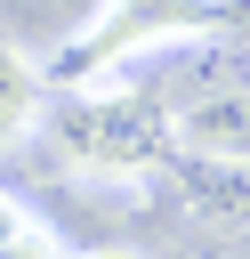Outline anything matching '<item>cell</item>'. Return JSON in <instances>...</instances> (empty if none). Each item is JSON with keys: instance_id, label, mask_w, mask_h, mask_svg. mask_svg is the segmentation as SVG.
I'll use <instances>...</instances> for the list:
<instances>
[{"instance_id": "1", "label": "cell", "mask_w": 250, "mask_h": 259, "mask_svg": "<svg viewBox=\"0 0 250 259\" xmlns=\"http://www.w3.org/2000/svg\"><path fill=\"white\" fill-rule=\"evenodd\" d=\"M169 105L145 97V89H73V105L56 113V154L81 170V178H105V186H129V178H153L169 162Z\"/></svg>"}, {"instance_id": "2", "label": "cell", "mask_w": 250, "mask_h": 259, "mask_svg": "<svg viewBox=\"0 0 250 259\" xmlns=\"http://www.w3.org/2000/svg\"><path fill=\"white\" fill-rule=\"evenodd\" d=\"M226 8H250V0H97L89 24L56 49V81L89 89V81H105L113 65H129L145 49H177V40L210 32Z\"/></svg>"}, {"instance_id": "3", "label": "cell", "mask_w": 250, "mask_h": 259, "mask_svg": "<svg viewBox=\"0 0 250 259\" xmlns=\"http://www.w3.org/2000/svg\"><path fill=\"white\" fill-rule=\"evenodd\" d=\"M185 219L210 235H250V162H218V154H185L177 170Z\"/></svg>"}, {"instance_id": "4", "label": "cell", "mask_w": 250, "mask_h": 259, "mask_svg": "<svg viewBox=\"0 0 250 259\" xmlns=\"http://www.w3.org/2000/svg\"><path fill=\"white\" fill-rule=\"evenodd\" d=\"M169 138H177V154L250 162V81H242V89H218V97L177 105V113H169Z\"/></svg>"}, {"instance_id": "5", "label": "cell", "mask_w": 250, "mask_h": 259, "mask_svg": "<svg viewBox=\"0 0 250 259\" xmlns=\"http://www.w3.org/2000/svg\"><path fill=\"white\" fill-rule=\"evenodd\" d=\"M242 81H250V40H226V32L210 24V32H194V49H177V65L161 73V97H169V113H177V105L218 97V89H242Z\"/></svg>"}, {"instance_id": "6", "label": "cell", "mask_w": 250, "mask_h": 259, "mask_svg": "<svg viewBox=\"0 0 250 259\" xmlns=\"http://www.w3.org/2000/svg\"><path fill=\"white\" fill-rule=\"evenodd\" d=\"M40 105H48V81H40V65H32L16 40H0V146L32 138Z\"/></svg>"}, {"instance_id": "7", "label": "cell", "mask_w": 250, "mask_h": 259, "mask_svg": "<svg viewBox=\"0 0 250 259\" xmlns=\"http://www.w3.org/2000/svg\"><path fill=\"white\" fill-rule=\"evenodd\" d=\"M0 259H56V251H48L40 227H16V235H0Z\"/></svg>"}, {"instance_id": "8", "label": "cell", "mask_w": 250, "mask_h": 259, "mask_svg": "<svg viewBox=\"0 0 250 259\" xmlns=\"http://www.w3.org/2000/svg\"><path fill=\"white\" fill-rule=\"evenodd\" d=\"M16 227H32V219H24V210H16L8 194H0V235H16Z\"/></svg>"}, {"instance_id": "9", "label": "cell", "mask_w": 250, "mask_h": 259, "mask_svg": "<svg viewBox=\"0 0 250 259\" xmlns=\"http://www.w3.org/2000/svg\"><path fill=\"white\" fill-rule=\"evenodd\" d=\"M89 259H137V251H89Z\"/></svg>"}]
</instances>
